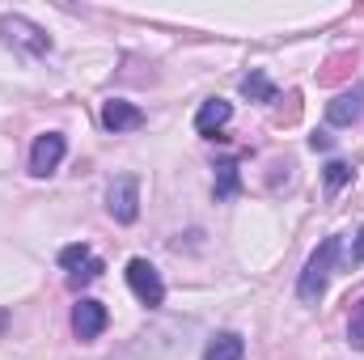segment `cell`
<instances>
[{
    "label": "cell",
    "mask_w": 364,
    "mask_h": 360,
    "mask_svg": "<svg viewBox=\"0 0 364 360\" xmlns=\"http://www.w3.org/2000/svg\"><path fill=\"white\" fill-rule=\"evenodd\" d=\"M335 259H339V238H326V242L309 255V263L301 271V284H296V297H301L305 305H318V301H322L326 280H331V271H335Z\"/></svg>",
    "instance_id": "1"
},
{
    "label": "cell",
    "mask_w": 364,
    "mask_h": 360,
    "mask_svg": "<svg viewBox=\"0 0 364 360\" xmlns=\"http://www.w3.org/2000/svg\"><path fill=\"white\" fill-rule=\"evenodd\" d=\"M127 284H132V292L140 297V305H149V309H157V305L166 301L161 271L153 268L149 259H132V263H127Z\"/></svg>",
    "instance_id": "2"
},
{
    "label": "cell",
    "mask_w": 364,
    "mask_h": 360,
    "mask_svg": "<svg viewBox=\"0 0 364 360\" xmlns=\"http://www.w3.org/2000/svg\"><path fill=\"white\" fill-rule=\"evenodd\" d=\"M0 38H4V43H21V47L34 51V55H47V51H51V38H47L34 21H26V17H17V13H4V17H0Z\"/></svg>",
    "instance_id": "3"
},
{
    "label": "cell",
    "mask_w": 364,
    "mask_h": 360,
    "mask_svg": "<svg viewBox=\"0 0 364 360\" xmlns=\"http://www.w3.org/2000/svg\"><path fill=\"white\" fill-rule=\"evenodd\" d=\"M106 208H110V216H114L119 225H132V221L140 216V182L132 179V174L114 179L110 195H106Z\"/></svg>",
    "instance_id": "4"
},
{
    "label": "cell",
    "mask_w": 364,
    "mask_h": 360,
    "mask_svg": "<svg viewBox=\"0 0 364 360\" xmlns=\"http://www.w3.org/2000/svg\"><path fill=\"white\" fill-rule=\"evenodd\" d=\"M64 136L60 132H47V136H38L34 140V149H30V174L34 179H47V174H55V166L64 162Z\"/></svg>",
    "instance_id": "5"
},
{
    "label": "cell",
    "mask_w": 364,
    "mask_h": 360,
    "mask_svg": "<svg viewBox=\"0 0 364 360\" xmlns=\"http://www.w3.org/2000/svg\"><path fill=\"white\" fill-rule=\"evenodd\" d=\"M102 127L106 132H136V127H144V110L136 102L110 97V102H102Z\"/></svg>",
    "instance_id": "6"
},
{
    "label": "cell",
    "mask_w": 364,
    "mask_h": 360,
    "mask_svg": "<svg viewBox=\"0 0 364 360\" xmlns=\"http://www.w3.org/2000/svg\"><path fill=\"white\" fill-rule=\"evenodd\" d=\"M73 331H77V339H97L106 331V305L93 297H81L73 305Z\"/></svg>",
    "instance_id": "7"
},
{
    "label": "cell",
    "mask_w": 364,
    "mask_h": 360,
    "mask_svg": "<svg viewBox=\"0 0 364 360\" xmlns=\"http://www.w3.org/2000/svg\"><path fill=\"white\" fill-rule=\"evenodd\" d=\"M233 119V106L225 102V97H208L203 106H199V115H195V132L199 136H208V140H220V127Z\"/></svg>",
    "instance_id": "8"
},
{
    "label": "cell",
    "mask_w": 364,
    "mask_h": 360,
    "mask_svg": "<svg viewBox=\"0 0 364 360\" xmlns=\"http://www.w3.org/2000/svg\"><path fill=\"white\" fill-rule=\"evenodd\" d=\"M364 115V90L356 85L352 93H339L335 102H326V123L331 127H352Z\"/></svg>",
    "instance_id": "9"
},
{
    "label": "cell",
    "mask_w": 364,
    "mask_h": 360,
    "mask_svg": "<svg viewBox=\"0 0 364 360\" xmlns=\"http://www.w3.org/2000/svg\"><path fill=\"white\" fill-rule=\"evenodd\" d=\"M242 356H246V339L237 331H220L203 352V360H242Z\"/></svg>",
    "instance_id": "10"
},
{
    "label": "cell",
    "mask_w": 364,
    "mask_h": 360,
    "mask_svg": "<svg viewBox=\"0 0 364 360\" xmlns=\"http://www.w3.org/2000/svg\"><path fill=\"white\" fill-rule=\"evenodd\" d=\"M356 51H339V55H331L326 64H322V73H318V85H339L343 77H352V68H356Z\"/></svg>",
    "instance_id": "11"
},
{
    "label": "cell",
    "mask_w": 364,
    "mask_h": 360,
    "mask_svg": "<svg viewBox=\"0 0 364 360\" xmlns=\"http://www.w3.org/2000/svg\"><path fill=\"white\" fill-rule=\"evenodd\" d=\"M242 97H250V102H275V85H272V77L267 73H246L242 77Z\"/></svg>",
    "instance_id": "12"
},
{
    "label": "cell",
    "mask_w": 364,
    "mask_h": 360,
    "mask_svg": "<svg viewBox=\"0 0 364 360\" xmlns=\"http://www.w3.org/2000/svg\"><path fill=\"white\" fill-rule=\"evenodd\" d=\"M242 186V174H237V162H216V199H233Z\"/></svg>",
    "instance_id": "13"
},
{
    "label": "cell",
    "mask_w": 364,
    "mask_h": 360,
    "mask_svg": "<svg viewBox=\"0 0 364 360\" xmlns=\"http://www.w3.org/2000/svg\"><path fill=\"white\" fill-rule=\"evenodd\" d=\"M90 259H93V255H90V246H85V242H81V246H64V250H60V268L68 271V275H73V271H81Z\"/></svg>",
    "instance_id": "14"
},
{
    "label": "cell",
    "mask_w": 364,
    "mask_h": 360,
    "mask_svg": "<svg viewBox=\"0 0 364 360\" xmlns=\"http://www.w3.org/2000/svg\"><path fill=\"white\" fill-rule=\"evenodd\" d=\"M348 344H352L356 352H364V297L352 305V318H348Z\"/></svg>",
    "instance_id": "15"
},
{
    "label": "cell",
    "mask_w": 364,
    "mask_h": 360,
    "mask_svg": "<svg viewBox=\"0 0 364 360\" xmlns=\"http://www.w3.org/2000/svg\"><path fill=\"white\" fill-rule=\"evenodd\" d=\"M296 115H301V93L288 90L284 93V106L275 110V123H296Z\"/></svg>",
    "instance_id": "16"
},
{
    "label": "cell",
    "mask_w": 364,
    "mask_h": 360,
    "mask_svg": "<svg viewBox=\"0 0 364 360\" xmlns=\"http://www.w3.org/2000/svg\"><path fill=\"white\" fill-rule=\"evenodd\" d=\"M348 179H352V166L348 162H326V186L331 191H339Z\"/></svg>",
    "instance_id": "17"
},
{
    "label": "cell",
    "mask_w": 364,
    "mask_h": 360,
    "mask_svg": "<svg viewBox=\"0 0 364 360\" xmlns=\"http://www.w3.org/2000/svg\"><path fill=\"white\" fill-rule=\"evenodd\" d=\"M97 275H102V259H90L81 271L68 275V288H81V284H90V280H97Z\"/></svg>",
    "instance_id": "18"
},
{
    "label": "cell",
    "mask_w": 364,
    "mask_h": 360,
    "mask_svg": "<svg viewBox=\"0 0 364 360\" xmlns=\"http://www.w3.org/2000/svg\"><path fill=\"white\" fill-rule=\"evenodd\" d=\"M352 263H364V229H360V238H356V246H352Z\"/></svg>",
    "instance_id": "19"
},
{
    "label": "cell",
    "mask_w": 364,
    "mask_h": 360,
    "mask_svg": "<svg viewBox=\"0 0 364 360\" xmlns=\"http://www.w3.org/2000/svg\"><path fill=\"white\" fill-rule=\"evenodd\" d=\"M309 144H314V149H331V136H326V132H318V136H309Z\"/></svg>",
    "instance_id": "20"
},
{
    "label": "cell",
    "mask_w": 364,
    "mask_h": 360,
    "mask_svg": "<svg viewBox=\"0 0 364 360\" xmlns=\"http://www.w3.org/2000/svg\"><path fill=\"white\" fill-rule=\"evenodd\" d=\"M4 322H9V314H4V309H0V331H4Z\"/></svg>",
    "instance_id": "21"
}]
</instances>
